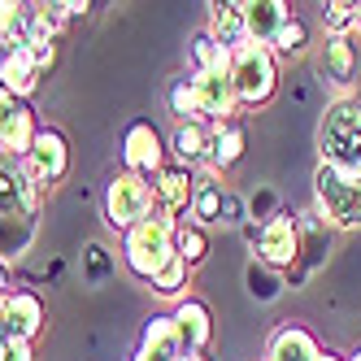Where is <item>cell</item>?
Returning <instances> with one entry per match:
<instances>
[{
  "mask_svg": "<svg viewBox=\"0 0 361 361\" xmlns=\"http://www.w3.org/2000/svg\"><path fill=\"white\" fill-rule=\"evenodd\" d=\"M39 200H44V192L27 174V166L0 152V257L5 262L13 248H27L35 218H39Z\"/></svg>",
  "mask_w": 361,
  "mask_h": 361,
  "instance_id": "6da1fadb",
  "label": "cell"
},
{
  "mask_svg": "<svg viewBox=\"0 0 361 361\" xmlns=\"http://www.w3.org/2000/svg\"><path fill=\"white\" fill-rule=\"evenodd\" d=\"M318 161L361 174V96H331L318 118Z\"/></svg>",
  "mask_w": 361,
  "mask_h": 361,
  "instance_id": "7a4b0ae2",
  "label": "cell"
},
{
  "mask_svg": "<svg viewBox=\"0 0 361 361\" xmlns=\"http://www.w3.org/2000/svg\"><path fill=\"white\" fill-rule=\"evenodd\" d=\"M314 214L326 231H361V174H344L326 161L314 166Z\"/></svg>",
  "mask_w": 361,
  "mask_h": 361,
  "instance_id": "3957f363",
  "label": "cell"
},
{
  "mask_svg": "<svg viewBox=\"0 0 361 361\" xmlns=\"http://www.w3.org/2000/svg\"><path fill=\"white\" fill-rule=\"evenodd\" d=\"M174 231H178V218L152 209L140 226H131L122 235V262L140 283H152V274L174 257Z\"/></svg>",
  "mask_w": 361,
  "mask_h": 361,
  "instance_id": "277c9868",
  "label": "cell"
},
{
  "mask_svg": "<svg viewBox=\"0 0 361 361\" xmlns=\"http://www.w3.org/2000/svg\"><path fill=\"white\" fill-rule=\"evenodd\" d=\"M231 83H235L240 109H262L279 92V57L262 44H244L231 53Z\"/></svg>",
  "mask_w": 361,
  "mask_h": 361,
  "instance_id": "5b68a950",
  "label": "cell"
},
{
  "mask_svg": "<svg viewBox=\"0 0 361 361\" xmlns=\"http://www.w3.org/2000/svg\"><path fill=\"white\" fill-rule=\"evenodd\" d=\"M152 214V178L131 174V170H118L105 188V222L109 231L126 235L131 226H140Z\"/></svg>",
  "mask_w": 361,
  "mask_h": 361,
  "instance_id": "8992f818",
  "label": "cell"
},
{
  "mask_svg": "<svg viewBox=\"0 0 361 361\" xmlns=\"http://www.w3.org/2000/svg\"><path fill=\"white\" fill-rule=\"evenodd\" d=\"M257 262H266L279 274H292L300 266V222L292 214H274L262 222V235H257Z\"/></svg>",
  "mask_w": 361,
  "mask_h": 361,
  "instance_id": "52a82bcc",
  "label": "cell"
},
{
  "mask_svg": "<svg viewBox=\"0 0 361 361\" xmlns=\"http://www.w3.org/2000/svg\"><path fill=\"white\" fill-rule=\"evenodd\" d=\"M22 166H27V174L39 183V192L57 188L70 174V140L57 131V126H39V135H35V144H31V152H27Z\"/></svg>",
  "mask_w": 361,
  "mask_h": 361,
  "instance_id": "ba28073f",
  "label": "cell"
},
{
  "mask_svg": "<svg viewBox=\"0 0 361 361\" xmlns=\"http://www.w3.org/2000/svg\"><path fill=\"white\" fill-rule=\"evenodd\" d=\"M192 87H196V105H200V122H235L240 114V96L231 83V70H192Z\"/></svg>",
  "mask_w": 361,
  "mask_h": 361,
  "instance_id": "9c48e42d",
  "label": "cell"
},
{
  "mask_svg": "<svg viewBox=\"0 0 361 361\" xmlns=\"http://www.w3.org/2000/svg\"><path fill=\"white\" fill-rule=\"evenodd\" d=\"M166 152H170V148H166L161 131H157L148 118H135V122L122 131V170L152 178V174L166 166Z\"/></svg>",
  "mask_w": 361,
  "mask_h": 361,
  "instance_id": "30bf717a",
  "label": "cell"
},
{
  "mask_svg": "<svg viewBox=\"0 0 361 361\" xmlns=\"http://www.w3.org/2000/svg\"><path fill=\"white\" fill-rule=\"evenodd\" d=\"M192 196H196V178H192V170L166 161L157 174H152V209H161V214H170V218H178V222H188V214H192Z\"/></svg>",
  "mask_w": 361,
  "mask_h": 361,
  "instance_id": "8fae6325",
  "label": "cell"
},
{
  "mask_svg": "<svg viewBox=\"0 0 361 361\" xmlns=\"http://www.w3.org/2000/svg\"><path fill=\"white\" fill-rule=\"evenodd\" d=\"M174 331H178V344H183L188 357H204L214 344V314H209V305L196 300V296H183L174 305Z\"/></svg>",
  "mask_w": 361,
  "mask_h": 361,
  "instance_id": "7c38bea8",
  "label": "cell"
},
{
  "mask_svg": "<svg viewBox=\"0 0 361 361\" xmlns=\"http://www.w3.org/2000/svg\"><path fill=\"white\" fill-rule=\"evenodd\" d=\"M318 66L326 74V83L335 87V96H353V79H357V44H353V35H326Z\"/></svg>",
  "mask_w": 361,
  "mask_h": 361,
  "instance_id": "4fadbf2b",
  "label": "cell"
},
{
  "mask_svg": "<svg viewBox=\"0 0 361 361\" xmlns=\"http://www.w3.org/2000/svg\"><path fill=\"white\" fill-rule=\"evenodd\" d=\"M292 5L288 0H244V27H248V44L270 48L274 35L288 27Z\"/></svg>",
  "mask_w": 361,
  "mask_h": 361,
  "instance_id": "5bb4252c",
  "label": "cell"
},
{
  "mask_svg": "<svg viewBox=\"0 0 361 361\" xmlns=\"http://www.w3.org/2000/svg\"><path fill=\"white\" fill-rule=\"evenodd\" d=\"M266 361H322V344L314 340V331L300 322H283L270 344H266Z\"/></svg>",
  "mask_w": 361,
  "mask_h": 361,
  "instance_id": "9a60e30c",
  "label": "cell"
},
{
  "mask_svg": "<svg viewBox=\"0 0 361 361\" xmlns=\"http://www.w3.org/2000/svg\"><path fill=\"white\" fill-rule=\"evenodd\" d=\"M183 344H178V331H174V318L166 314H152L144 322V335H140V348H135V361H183Z\"/></svg>",
  "mask_w": 361,
  "mask_h": 361,
  "instance_id": "2e32d148",
  "label": "cell"
},
{
  "mask_svg": "<svg viewBox=\"0 0 361 361\" xmlns=\"http://www.w3.org/2000/svg\"><path fill=\"white\" fill-rule=\"evenodd\" d=\"M209 140H214V126L209 122H178V131L170 135V157L174 166L196 170L209 161Z\"/></svg>",
  "mask_w": 361,
  "mask_h": 361,
  "instance_id": "e0dca14e",
  "label": "cell"
},
{
  "mask_svg": "<svg viewBox=\"0 0 361 361\" xmlns=\"http://www.w3.org/2000/svg\"><path fill=\"white\" fill-rule=\"evenodd\" d=\"M9 322H13V335H22L27 344H35L44 335V326H48V309H44L39 292H31V288L9 292Z\"/></svg>",
  "mask_w": 361,
  "mask_h": 361,
  "instance_id": "ac0fdd59",
  "label": "cell"
},
{
  "mask_svg": "<svg viewBox=\"0 0 361 361\" xmlns=\"http://www.w3.org/2000/svg\"><path fill=\"white\" fill-rule=\"evenodd\" d=\"M209 31L226 53L248 44V27H244V0H222V5H209Z\"/></svg>",
  "mask_w": 361,
  "mask_h": 361,
  "instance_id": "d6986e66",
  "label": "cell"
},
{
  "mask_svg": "<svg viewBox=\"0 0 361 361\" xmlns=\"http://www.w3.org/2000/svg\"><path fill=\"white\" fill-rule=\"evenodd\" d=\"M39 135V122L31 114V105H13V114L5 118V126H0V152L13 161H27V152Z\"/></svg>",
  "mask_w": 361,
  "mask_h": 361,
  "instance_id": "ffe728a7",
  "label": "cell"
},
{
  "mask_svg": "<svg viewBox=\"0 0 361 361\" xmlns=\"http://www.w3.org/2000/svg\"><path fill=\"white\" fill-rule=\"evenodd\" d=\"M0 87H5L13 100H22V105L35 96L39 70H35V61H31L27 48H22V53H5V57H0Z\"/></svg>",
  "mask_w": 361,
  "mask_h": 361,
  "instance_id": "44dd1931",
  "label": "cell"
},
{
  "mask_svg": "<svg viewBox=\"0 0 361 361\" xmlns=\"http://www.w3.org/2000/svg\"><path fill=\"white\" fill-rule=\"evenodd\" d=\"M244 144H248V135H244V122L235 118V122H218L214 126V140H209V174H222V170H231L240 157H244Z\"/></svg>",
  "mask_w": 361,
  "mask_h": 361,
  "instance_id": "7402d4cb",
  "label": "cell"
},
{
  "mask_svg": "<svg viewBox=\"0 0 361 361\" xmlns=\"http://www.w3.org/2000/svg\"><path fill=\"white\" fill-rule=\"evenodd\" d=\"M66 27H70V18L61 9V0L57 5H27V48L31 44H57Z\"/></svg>",
  "mask_w": 361,
  "mask_h": 361,
  "instance_id": "603a6c76",
  "label": "cell"
},
{
  "mask_svg": "<svg viewBox=\"0 0 361 361\" xmlns=\"http://www.w3.org/2000/svg\"><path fill=\"white\" fill-rule=\"evenodd\" d=\"M244 288H248L252 300L270 305V300L283 296V288H288V274H279V270H270L266 262H257V257H252V262L244 266Z\"/></svg>",
  "mask_w": 361,
  "mask_h": 361,
  "instance_id": "cb8c5ba5",
  "label": "cell"
},
{
  "mask_svg": "<svg viewBox=\"0 0 361 361\" xmlns=\"http://www.w3.org/2000/svg\"><path fill=\"white\" fill-rule=\"evenodd\" d=\"M0 44H5V53H22L27 48V5L0 0Z\"/></svg>",
  "mask_w": 361,
  "mask_h": 361,
  "instance_id": "d4e9b609",
  "label": "cell"
},
{
  "mask_svg": "<svg viewBox=\"0 0 361 361\" xmlns=\"http://www.w3.org/2000/svg\"><path fill=\"white\" fill-rule=\"evenodd\" d=\"M222 196H226V188L222 183H214V178H204V183H196V196H192V222L196 226H218V218H222Z\"/></svg>",
  "mask_w": 361,
  "mask_h": 361,
  "instance_id": "484cf974",
  "label": "cell"
},
{
  "mask_svg": "<svg viewBox=\"0 0 361 361\" xmlns=\"http://www.w3.org/2000/svg\"><path fill=\"white\" fill-rule=\"evenodd\" d=\"M174 252L196 270L204 257H209V231L196 226V222H178V231H174Z\"/></svg>",
  "mask_w": 361,
  "mask_h": 361,
  "instance_id": "4316f807",
  "label": "cell"
},
{
  "mask_svg": "<svg viewBox=\"0 0 361 361\" xmlns=\"http://www.w3.org/2000/svg\"><path fill=\"white\" fill-rule=\"evenodd\" d=\"M188 279H192V266L183 262V257H170V262L157 270V274H152V283H148V288L152 292H157V296H183V288H188Z\"/></svg>",
  "mask_w": 361,
  "mask_h": 361,
  "instance_id": "83f0119b",
  "label": "cell"
},
{
  "mask_svg": "<svg viewBox=\"0 0 361 361\" xmlns=\"http://www.w3.org/2000/svg\"><path fill=\"white\" fill-rule=\"evenodd\" d=\"M192 70H231V53L209 31H200L192 39Z\"/></svg>",
  "mask_w": 361,
  "mask_h": 361,
  "instance_id": "f1b7e54d",
  "label": "cell"
},
{
  "mask_svg": "<svg viewBox=\"0 0 361 361\" xmlns=\"http://www.w3.org/2000/svg\"><path fill=\"white\" fill-rule=\"evenodd\" d=\"M309 48V27H305V18H288V27H283L279 35H274V44H270V53L274 57H300Z\"/></svg>",
  "mask_w": 361,
  "mask_h": 361,
  "instance_id": "f546056e",
  "label": "cell"
},
{
  "mask_svg": "<svg viewBox=\"0 0 361 361\" xmlns=\"http://www.w3.org/2000/svg\"><path fill=\"white\" fill-rule=\"evenodd\" d=\"M326 35H357V0H331L322 5Z\"/></svg>",
  "mask_w": 361,
  "mask_h": 361,
  "instance_id": "4dcf8cb0",
  "label": "cell"
},
{
  "mask_svg": "<svg viewBox=\"0 0 361 361\" xmlns=\"http://www.w3.org/2000/svg\"><path fill=\"white\" fill-rule=\"evenodd\" d=\"M170 114L178 122H200V105H196V87H192V74L188 79H178L170 87Z\"/></svg>",
  "mask_w": 361,
  "mask_h": 361,
  "instance_id": "1f68e13d",
  "label": "cell"
},
{
  "mask_svg": "<svg viewBox=\"0 0 361 361\" xmlns=\"http://www.w3.org/2000/svg\"><path fill=\"white\" fill-rule=\"evenodd\" d=\"M83 274H87V283H105L114 274V257H109L105 244H87L83 248Z\"/></svg>",
  "mask_w": 361,
  "mask_h": 361,
  "instance_id": "d6a6232c",
  "label": "cell"
},
{
  "mask_svg": "<svg viewBox=\"0 0 361 361\" xmlns=\"http://www.w3.org/2000/svg\"><path fill=\"white\" fill-rule=\"evenodd\" d=\"M0 361H35V344H27L22 335H5L0 340Z\"/></svg>",
  "mask_w": 361,
  "mask_h": 361,
  "instance_id": "836d02e7",
  "label": "cell"
},
{
  "mask_svg": "<svg viewBox=\"0 0 361 361\" xmlns=\"http://www.w3.org/2000/svg\"><path fill=\"white\" fill-rule=\"evenodd\" d=\"M274 214H279V209H274V192H270V188H262V192L248 200V222H257V218L266 222V218H274Z\"/></svg>",
  "mask_w": 361,
  "mask_h": 361,
  "instance_id": "e575fe53",
  "label": "cell"
},
{
  "mask_svg": "<svg viewBox=\"0 0 361 361\" xmlns=\"http://www.w3.org/2000/svg\"><path fill=\"white\" fill-rule=\"evenodd\" d=\"M27 53H31V61H35V70H39V79L57 66V44H31Z\"/></svg>",
  "mask_w": 361,
  "mask_h": 361,
  "instance_id": "d590c367",
  "label": "cell"
},
{
  "mask_svg": "<svg viewBox=\"0 0 361 361\" xmlns=\"http://www.w3.org/2000/svg\"><path fill=\"white\" fill-rule=\"evenodd\" d=\"M218 222H222V226H244V204H240L235 192L222 196V218H218Z\"/></svg>",
  "mask_w": 361,
  "mask_h": 361,
  "instance_id": "8d00e7d4",
  "label": "cell"
},
{
  "mask_svg": "<svg viewBox=\"0 0 361 361\" xmlns=\"http://www.w3.org/2000/svg\"><path fill=\"white\" fill-rule=\"evenodd\" d=\"M13 335V322H9V296H0V340Z\"/></svg>",
  "mask_w": 361,
  "mask_h": 361,
  "instance_id": "74e56055",
  "label": "cell"
},
{
  "mask_svg": "<svg viewBox=\"0 0 361 361\" xmlns=\"http://www.w3.org/2000/svg\"><path fill=\"white\" fill-rule=\"evenodd\" d=\"M13 105H22V100H13V96H9L5 87H0V126H5V118L13 114Z\"/></svg>",
  "mask_w": 361,
  "mask_h": 361,
  "instance_id": "f35d334b",
  "label": "cell"
},
{
  "mask_svg": "<svg viewBox=\"0 0 361 361\" xmlns=\"http://www.w3.org/2000/svg\"><path fill=\"white\" fill-rule=\"evenodd\" d=\"M9 283H13V270H9V262H5V257H0V296H9V292H13Z\"/></svg>",
  "mask_w": 361,
  "mask_h": 361,
  "instance_id": "ab89813d",
  "label": "cell"
},
{
  "mask_svg": "<svg viewBox=\"0 0 361 361\" xmlns=\"http://www.w3.org/2000/svg\"><path fill=\"white\" fill-rule=\"evenodd\" d=\"M61 9H66V18H70V22L87 13V5H83V0H61Z\"/></svg>",
  "mask_w": 361,
  "mask_h": 361,
  "instance_id": "60d3db41",
  "label": "cell"
},
{
  "mask_svg": "<svg viewBox=\"0 0 361 361\" xmlns=\"http://www.w3.org/2000/svg\"><path fill=\"white\" fill-rule=\"evenodd\" d=\"M240 231H244V240H248V244L257 248V235H262V222H244Z\"/></svg>",
  "mask_w": 361,
  "mask_h": 361,
  "instance_id": "b9f144b4",
  "label": "cell"
},
{
  "mask_svg": "<svg viewBox=\"0 0 361 361\" xmlns=\"http://www.w3.org/2000/svg\"><path fill=\"white\" fill-rule=\"evenodd\" d=\"M344 361H361V344H357V348H353V353H348Z\"/></svg>",
  "mask_w": 361,
  "mask_h": 361,
  "instance_id": "7bdbcfd3",
  "label": "cell"
},
{
  "mask_svg": "<svg viewBox=\"0 0 361 361\" xmlns=\"http://www.w3.org/2000/svg\"><path fill=\"white\" fill-rule=\"evenodd\" d=\"M322 361H344V357L340 353H322Z\"/></svg>",
  "mask_w": 361,
  "mask_h": 361,
  "instance_id": "ee69618b",
  "label": "cell"
},
{
  "mask_svg": "<svg viewBox=\"0 0 361 361\" xmlns=\"http://www.w3.org/2000/svg\"><path fill=\"white\" fill-rule=\"evenodd\" d=\"M357 35H361V5H357Z\"/></svg>",
  "mask_w": 361,
  "mask_h": 361,
  "instance_id": "f6af8a7d",
  "label": "cell"
},
{
  "mask_svg": "<svg viewBox=\"0 0 361 361\" xmlns=\"http://www.w3.org/2000/svg\"><path fill=\"white\" fill-rule=\"evenodd\" d=\"M183 361H209V357H183Z\"/></svg>",
  "mask_w": 361,
  "mask_h": 361,
  "instance_id": "bcb514c9",
  "label": "cell"
}]
</instances>
